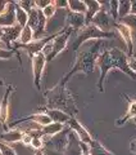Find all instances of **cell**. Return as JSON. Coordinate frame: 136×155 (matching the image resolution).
I'll list each match as a JSON object with an SVG mask.
<instances>
[{
	"label": "cell",
	"instance_id": "1f68e13d",
	"mask_svg": "<svg viewBox=\"0 0 136 155\" xmlns=\"http://www.w3.org/2000/svg\"><path fill=\"white\" fill-rule=\"evenodd\" d=\"M30 146H32L33 149L36 150V151H37V150H42L44 149V141H42V138H40V137H32Z\"/></svg>",
	"mask_w": 136,
	"mask_h": 155
},
{
	"label": "cell",
	"instance_id": "7a4b0ae2",
	"mask_svg": "<svg viewBox=\"0 0 136 155\" xmlns=\"http://www.w3.org/2000/svg\"><path fill=\"white\" fill-rule=\"evenodd\" d=\"M45 96L48 100V109L60 110L70 116L76 115L77 107L75 105V101L72 98L70 91H67L64 87H60L58 84L53 89L48 91Z\"/></svg>",
	"mask_w": 136,
	"mask_h": 155
},
{
	"label": "cell",
	"instance_id": "d6986e66",
	"mask_svg": "<svg viewBox=\"0 0 136 155\" xmlns=\"http://www.w3.org/2000/svg\"><path fill=\"white\" fill-rule=\"evenodd\" d=\"M44 114H46L49 116L53 123H60V124H64V125L68 123V120L71 118L68 114L63 113L60 110H57V109H46L44 111Z\"/></svg>",
	"mask_w": 136,
	"mask_h": 155
},
{
	"label": "cell",
	"instance_id": "d6a6232c",
	"mask_svg": "<svg viewBox=\"0 0 136 155\" xmlns=\"http://www.w3.org/2000/svg\"><path fill=\"white\" fill-rule=\"evenodd\" d=\"M17 4H18V5L21 7L25 12H27V13H30L31 9L35 8V4H33V2H18Z\"/></svg>",
	"mask_w": 136,
	"mask_h": 155
},
{
	"label": "cell",
	"instance_id": "f1b7e54d",
	"mask_svg": "<svg viewBox=\"0 0 136 155\" xmlns=\"http://www.w3.org/2000/svg\"><path fill=\"white\" fill-rule=\"evenodd\" d=\"M0 155H17L16 150L12 146H9L8 143L0 141Z\"/></svg>",
	"mask_w": 136,
	"mask_h": 155
},
{
	"label": "cell",
	"instance_id": "277c9868",
	"mask_svg": "<svg viewBox=\"0 0 136 155\" xmlns=\"http://www.w3.org/2000/svg\"><path fill=\"white\" fill-rule=\"evenodd\" d=\"M114 34L113 32H105L101 31L100 28H98L96 26H94L93 23L87 26H84L82 28L79 30V34H77V38L73 43V51L76 52L79 48L84 44L85 41L90 40V39H105V38H113Z\"/></svg>",
	"mask_w": 136,
	"mask_h": 155
},
{
	"label": "cell",
	"instance_id": "f35d334b",
	"mask_svg": "<svg viewBox=\"0 0 136 155\" xmlns=\"http://www.w3.org/2000/svg\"><path fill=\"white\" fill-rule=\"evenodd\" d=\"M131 14L136 16V2H131Z\"/></svg>",
	"mask_w": 136,
	"mask_h": 155
},
{
	"label": "cell",
	"instance_id": "52a82bcc",
	"mask_svg": "<svg viewBox=\"0 0 136 155\" xmlns=\"http://www.w3.org/2000/svg\"><path fill=\"white\" fill-rule=\"evenodd\" d=\"M57 35H58V32L54 34V35L46 36V38H40V39H36V40H32L31 43L25 44V45H21V44H17V43H16V47L19 48V49L26 51L28 53V56L32 58L33 56H36V54H39V53H41L42 49H44V47H45L49 41H51Z\"/></svg>",
	"mask_w": 136,
	"mask_h": 155
},
{
	"label": "cell",
	"instance_id": "4316f807",
	"mask_svg": "<svg viewBox=\"0 0 136 155\" xmlns=\"http://www.w3.org/2000/svg\"><path fill=\"white\" fill-rule=\"evenodd\" d=\"M131 14V2H118V16L121 18Z\"/></svg>",
	"mask_w": 136,
	"mask_h": 155
},
{
	"label": "cell",
	"instance_id": "7402d4cb",
	"mask_svg": "<svg viewBox=\"0 0 136 155\" xmlns=\"http://www.w3.org/2000/svg\"><path fill=\"white\" fill-rule=\"evenodd\" d=\"M67 11L72 12V13L85 14L87 8H86L85 2H82V0H68L67 2Z\"/></svg>",
	"mask_w": 136,
	"mask_h": 155
},
{
	"label": "cell",
	"instance_id": "e0dca14e",
	"mask_svg": "<svg viewBox=\"0 0 136 155\" xmlns=\"http://www.w3.org/2000/svg\"><path fill=\"white\" fill-rule=\"evenodd\" d=\"M67 22H68V27H71L73 31H79L80 28L85 26V14L68 12Z\"/></svg>",
	"mask_w": 136,
	"mask_h": 155
},
{
	"label": "cell",
	"instance_id": "5b68a950",
	"mask_svg": "<svg viewBox=\"0 0 136 155\" xmlns=\"http://www.w3.org/2000/svg\"><path fill=\"white\" fill-rule=\"evenodd\" d=\"M46 22H48V19L45 18V16H44L41 9L32 8L30 11V13H28L27 26L31 27V30L33 31V39H35V40L36 39H40L39 36L45 32Z\"/></svg>",
	"mask_w": 136,
	"mask_h": 155
},
{
	"label": "cell",
	"instance_id": "8d00e7d4",
	"mask_svg": "<svg viewBox=\"0 0 136 155\" xmlns=\"http://www.w3.org/2000/svg\"><path fill=\"white\" fill-rule=\"evenodd\" d=\"M8 4H9V2H5V0H0V14H2L7 9Z\"/></svg>",
	"mask_w": 136,
	"mask_h": 155
},
{
	"label": "cell",
	"instance_id": "ba28073f",
	"mask_svg": "<svg viewBox=\"0 0 136 155\" xmlns=\"http://www.w3.org/2000/svg\"><path fill=\"white\" fill-rule=\"evenodd\" d=\"M114 22H117V21H113V18L110 17L109 12L107 11L105 8H103V3H101V8H100V11L95 14V17L93 18V21H91V23H93L94 26H96L98 28H100L101 31L109 32V28L113 27Z\"/></svg>",
	"mask_w": 136,
	"mask_h": 155
},
{
	"label": "cell",
	"instance_id": "f546056e",
	"mask_svg": "<svg viewBox=\"0 0 136 155\" xmlns=\"http://www.w3.org/2000/svg\"><path fill=\"white\" fill-rule=\"evenodd\" d=\"M121 22L125 23L126 26H128L131 30H136V16H134V14H128L127 17L122 18Z\"/></svg>",
	"mask_w": 136,
	"mask_h": 155
},
{
	"label": "cell",
	"instance_id": "7bdbcfd3",
	"mask_svg": "<svg viewBox=\"0 0 136 155\" xmlns=\"http://www.w3.org/2000/svg\"><path fill=\"white\" fill-rule=\"evenodd\" d=\"M0 43H2V38H0Z\"/></svg>",
	"mask_w": 136,
	"mask_h": 155
},
{
	"label": "cell",
	"instance_id": "9c48e42d",
	"mask_svg": "<svg viewBox=\"0 0 136 155\" xmlns=\"http://www.w3.org/2000/svg\"><path fill=\"white\" fill-rule=\"evenodd\" d=\"M67 125H68V128H70L72 132L77 136V138H79L81 142H84L86 145H90L91 141L94 140L93 137H91V134L89 133V130H87L84 125H82L79 120L75 118V116H71L70 120H68V123H67Z\"/></svg>",
	"mask_w": 136,
	"mask_h": 155
},
{
	"label": "cell",
	"instance_id": "8992f818",
	"mask_svg": "<svg viewBox=\"0 0 136 155\" xmlns=\"http://www.w3.org/2000/svg\"><path fill=\"white\" fill-rule=\"evenodd\" d=\"M72 31L73 30L67 26L62 31L58 32V35L51 40V53L46 57V62H50L51 60H54L59 53H62L66 49V47L68 44V39H70Z\"/></svg>",
	"mask_w": 136,
	"mask_h": 155
},
{
	"label": "cell",
	"instance_id": "4fadbf2b",
	"mask_svg": "<svg viewBox=\"0 0 136 155\" xmlns=\"http://www.w3.org/2000/svg\"><path fill=\"white\" fill-rule=\"evenodd\" d=\"M80 140L77 138V136L70 129L68 132V142L67 146L64 149V151L62 153V155H82Z\"/></svg>",
	"mask_w": 136,
	"mask_h": 155
},
{
	"label": "cell",
	"instance_id": "6da1fadb",
	"mask_svg": "<svg viewBox=\"0 0 136 155\" xmlns=\"http://www.w3.org/2000/svg\"><path fill=\"white\" fill-rule=\"evenodd\" d=\"M96 65L100 69V78L98 81V87L100 92H104V87H103L104 79L107 74H108V71L110 69H113V67H117V69L122 70L126 75L131 76L132 79H136V75L128 69L127 56L121 49H118V48H112L109 51L101 52L98 57V60H96Z\"/></svg>",
	"mask_w": 136,
	"mask_h": 155
},
{
	"label": "cell",
	"instance_id": "5bb4252c",
	"mask_svg": "<svg viewBox=\"0 0 136 155\" xmlns=\"http://www.w3.org/2000/svg\"><path fill=\"white\" fill-rule=\"evenodd\" d=\"M12 91H13V87L8 85L5 92H4L2 102H0V123L3 125L8 122V118H9V100H11Z\"/></svg>",
	"mask_w": 136,
	"mask_h": 155
},
{
	"label": "cell",
	"instance_id": "836d02e7",
	"mask_svg": "<svg viewBox=\"0 0 136 155\" xmlns=\"http://www.w3.org/2000/svg\"><path fill=\"white\" fill-rule=\"evenodd\" d=\"M127 65L128 69L136 75V58L134 56H127Z\"/></svg>",
	"mask_w": 136,
	"mask_h": 155
},
{
	"label": "cell",
	"instance_id": "cb8c5ba5",
	"mask_svg": "<svg viewBox=\"0 0 136 155\" xmlns=\"http://www.w3.org/2000/svg\"><path fill=\"white\" fill-rule=\"evenodd\" d=\"M14 12H16V23H17V25H18L19 27L27 26L28 13L23 11V9L19 7L17 3H14Z\"/></svg>",
	"mask_w": 136,
	"mask_h": 155
},
{
	"label": "cell",
	"instance_id": "30bf717a",
	"mask_svg": "<svg viewBox=\"0 0 136 155\" xmlns=\"http://www.w3.org/2000/svg\"><path fill=\"white\" fill-rule=\"evenodd\" d=\"M32 74H33V84H35L36 88L40 91V81L42 78V72L45 69L46 65V57L42 54V53H39V54L33 56L32 58Z\"/></svg>",
	"mask_w": 136,
	"mask_h": 155
},
{
	"label": "cell",
	"instance_id": "ac0fdd59",
	"mask_svg": "<svg viewBox=\"0 0 136 155\" xmlns=\"http://www.w3.org/2000/svg\"><path fill=\"white\" fill-rule=\"evenodd\" d=\"M87 11L85 13V26L90 25L93 18L95 17V14L100 11L101 8V3L100 2H95V0H86L85 2Z\"/></svg>",
	"mask_w": 136,
	"mask_h": 155
},
{
	"label": "cell",
	"instance_id": "2e32d148",
	"mask_svg": "<svg viewBox=\"0 0 136 155\" xmlns=\"http://www.w3.org/2000/svg\"><path fill=\"white\" fill-rule=\"evenodd\" d=\"M23 122H32V123H35L37 125H40V127H45V125L53 123L46 114L40 113V114H33V115H30V116H26V118L18 119V120H16V122H13L12 125H17V124L23 123Z\"/></svg>",
	"mask_w": 136,
	"mask_h": 155
},
{
	"label": "cell",
	"instance_id": "83f0119b",
	"mask_svg": "<svg viewBox=\"0 0 136 155\" xmlns=\"http://www.w3.org/2000/svg\"><path fill=\"white\" fill-rule=\"evenodd\" d=\"M57 11H58V8H57L55 2H50L45 8L42 9V13H44V16H45L46 19H49L57 13Z\"/></svg>",
	"mask_w": 136,
	"mask_h": 155
},
{
	"label": "cell",
	"instance_id": "8fae6325",
	"mask_svg": "<svg viewBox=\"0 0 136 155\" xmlns=\"http://www.w3.org/2000/svg\"><path fill=\"white\" fill-rule=\"evenodd\" d=\"M22 27H19L17 23L13 26L9 27H0V38H2V41H4L8 47H11V44L13 41L18 40L19 34H21Z\"/></svg>",
	"mask_w": 136,
	"mask_h": 155
},
{
	"label": "cell",
	"instance_id": "603a6c76",
	"mask_svg": "<svg viewBox=\"0 0 136 155\" xmlns=\"http://www.w3.org/2000/svg\"><path fill=\"white\" fill-rule=\"evenodd\" d=\"M89 150H90V155H114L96 140L91 141V143L89 145Z\"/></svg>",
	"mask_w": 136,
	"mask_h": 155
},
{
	"label": "cell",
	"instance_id": "4dcf8cb0",
	"mask_svg": "<svg viewBox=\"0 0 136 155\" xmlns=\"http://www.w3.org/2000/svg\"><path fill=\"white\" fill-rule=\"evenodd\" d=\"M109 14L113 18V21L118 18V2H110L109 3Z\"/></svg>",
	"mask_w": 136,
	"mask_h": 155
},
{
	"label": "cell",
	"instance_id": "9a60e30c",
	"mask_svg": "<svg viewBox=\"0 0 136 155\" xmlns=\"http://www.w3.org/2000/svg\"><path fill=\"white\" fill-rule=\"evenodd\" d=\"M16 25V12H14V3L9 2L7 9L0 14V27H9Z\"/></svg>",
	"mask_w": 136,
	"mask_h": 155
},
{
	"label": "cell",
	"instance_id": "74e56055",
	"mask_svg": "<svg viewBox=\"0 0 136 155\" xmlns=\"http://www.w3.org/2000/svg\"><path fill=\"white\" fill-rule=\"evenodd\" d=\"M130 150L132 153H135L136 154V140H134V141H131V143H130Z\"/></svg>",
	"mask_w": 136,
	"mask_h": 155
},
{
	"label": "cell",
	"instance_id": "3957f363",
	"mask_svg": "<svg viewBox=\"0 0 136 155\" xmlns=\"http://www.w3.org/2000/svg\"><path fill=\"white\" fill-rule=\"evenodd\" d=\"M99 47H100V43H96L89 52H84V53H81V54H79L73 67H72V69L70 70V72H68V74L60 80L59 85L64 87L67 80H70L76 72H85V74H89V72L93 71L95 65H96V60H98V57L100 54Z\"/></svg>",
	"mask_w": 136,
	"mask_h": 155
},
{
	"label": "cell",
	"instance_id": "ffe728a7",
	"mask_svg": "<svg viewBox=\"0 0 136 155\" xmlns=\"http://www.w3.org/2000/svg\"><path fill=\"white\" fill-rule=\"evenodd\" d=\"M22 136H23V130L21 129H9L3 134H0V140H2V142L5 143H16V142H21Z\"/></svg>",
	"mask_w": 136,
	"mask_h": 155
},
{
	"label": "cell",
	"instance_id": "d590c367",
	"mask_svg": "<svg viewBox=\"0 0 136 155\" xmlns=\"http://www.w3.org/2000/svg\"><path fill=\"white\" fill-rule=\"evenodd\" d=\"M31 140H32V137L28 133H26V132H23V136H22V140H21V142L23 143V145H27V146H30V143H31Z\"/></svg>",
	"mask_w": 136,
	"mask_h": 155
},
{
	"label": "cell",
	"instance_id": "7c38bea8",
	"mask_svg": "<svg viewBox=\"0 0 136 155\" xmlns=\"http://www.w3.org/2000/svg\"><path fill=\"white\" fill-rule=\"evenodd\" d=\"M113 27L119 32V35L121 38L123 39V41L126 43V45H127V49L130 52V56L131 54H134V39H132V30L128 27V26H126L125 23L122 22H114V25Z\"/></svg>",
	"mask_w": 136,
	"mask_h": 155
},
{
	"label": "cell",
	"instance_id": "60d3db41",
	"mask_svg": "<svg viewBox=\"0 0 136 155\" xmlns=\"http://www.w3.org/2000/svg\"><path fill=\"white\" fill-rule=\"evenodd\" d=\"M131 56H134V57H135V58H136V53H135V54H131Z\"/></svg>",
	"mask_w": 136,
	"mask_h": 155
},
{
	"label": "cell",
	"instance_id": "e575fe53",
	"mask_svg": "<svg viewBox=\"0 0 136 155\" xmlns=\"http://www.w3.org/2000/svg\"><path fill=\"white\" fill-rule=\"evenodd\" d=\"M14 56L13 51H9V49H2L0 48V60H9Z\"/></svg>",
	"mask_w": 136,
	"mask_h": 155
},
{
	"label": "cell",
	"instance_id": "44dd1931",
	"mask_svg": "<svg viewBox=\"0 0 136 155\" xmlns=\"http://www.w3.org/2000/svg\"><path fill=\"white\" fill-rule=\"evenodd\" d=\"M66 125L64 124H60V123H50L45 125V127H41V133L44 136V138L45 137H53V136H55L58 133H60L62 130H64Z\"/></svg>",
	"mask_w": 136,
	"mask_h": 155
},
{
	"label": "cell",
	"instance_id": "b9f144b4",
	"mask_svg": "<svg viewBox=\"0 0 136 155\" xmlns=\"http://www.w3.org/2000/svg\"><path fill=\"white\" fill-rule=\"evenodd\" d=\"M134 122H135V123H136V118H134Z\"/></svg>",
	"mask_w": 136,
	"mask_h": 155
},
{
	"label": "cell",
	"instance_id": "484cf974",
	"mask_svg": "<svg viewBox=\"0 0 136 155\" xmlns=\"http://www.w3.org/2000/svg\"><path fill=\"white\" fill-rule=\"evenodd\" d=\"M134 118H136V101H131L130 105H128V110H127V113H126V115L121 120H117L116 124H117V125H123L126 122H128L130 119H134Z\"/></svg>",
	"mask_w": 136,
	"mask_h": 155
},
{
	"label": "cell",
	"instance_id": "d4e9b609",
	"mask_svg": "<svg viewBox=\"0 0 136 155\" xmlns=\"http://www.w3.org/2000/svg\"><path fill=\"white\" fill-rule=\"evenodd\" d=\"M32 40H33V31L31 30V27H28V26L22 27L17 44L25 45V44H28V43H31Z\"/></svg>",
	"mask_w": 136,
	"mask_h": 155
},
{
	"label": "cell",
	"instance_id": "ab89813d",
	"mask_svg": "<svg viewBox=\"0 0 136 155\" xmlns=\"http://www.w3.org/2000/svg\"><path fill=\"white\" fill-rule=\"evenodd\" d=\"M35 155H45V154L42 153V150H37V151L35 153Z\"/></svg>",
	"mask_w": 136,
	"mask_h": 155
}]
</instances>
